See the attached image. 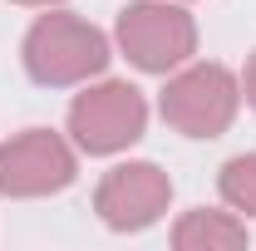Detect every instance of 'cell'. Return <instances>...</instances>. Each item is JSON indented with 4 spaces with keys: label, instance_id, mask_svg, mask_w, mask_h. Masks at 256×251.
<instances>
[{
    "label": "cell",
    "instance_id": "4",
    "mask_svg": "<svg viewBox=\"0 0 256 251\" xmlns=\"http://www.w3.org/2000/svg\"><path fill=\"white\" fill-rule=\"evenodd\" d=\"M124 44H128V54L143 64V69H168L172 60L188 54L192 25L178 10L138 5V10H124Z\"/></svg>",
    "mask_w": 256,
    "mask_h": 251
},
{
    "label": "cell",
    "instance_id": "2",
    "mask_svg": "<svg viewBox=\"0 0 256 251\" xmlns=\"http://www.w3.org/2000/svg\"><path fill=\"white\" fill-rule=\"evenodd\" d=\"M138 128H143V98L128 84H108V89L74 104V133L89 153H108L118 143H133Z\"/></svg>",
    "mask_w": 256,
    "mask_h": 251
},
{
    "label": "cell",
    "instance_id": "9",
    "mask_svg": "<svg viewBox=\"0 0 256 251\" xmlns=\"http://www.w3.org/2000/svg\"><path fill=\"white\" fill-rule=\"evenodd\" d=\"M252 104H256V64H252Z\"/></svg>",
    "mask_w": 256,
    "mask_h": 251
},
{
    "label": "cell",
    "instance_id": "6",
    "mask_svg": "<svg viewBox=\"0 0 256 251\" xmlns=\"http://www.w3.org/2000/svg\"><path fill=\"white\" fill-rule=\"evenodd\" d=\"M162 188L158 168H118L108 182H104V197H98V207H104V217L114 222V226H148V222L158 217Z\"/></svg>",
    "mask_w": 256,
    "mask_h": 251
},
{
    "label": "cell",
    "instance_id": "1",
    "mask_svg": "<svg viewBox=\"0 0 256 251\" xmlns=\"http://www.w3.org/2000/svg\"><path fill=\"white\" fill-rule=\"evenodd\" d=\"M108 60L104 54V40L94 30H84V25H74V20H64V15H50V20H40L30 34V69L34 79H74V74H84V69H98V64Z\"/></svg>",
    "mask_w": 256,
    "mask_h": 251
},
{
    "label": "cell",
    "instance_id": "7",
    "mask_svg": "<svg viewBox=\"0 0 256 251\" xmlns=\"http://www.w3.org/2000/svg\"><path fill=\"white\" fill-rule=\"evenodd\" d=\"M222 188H226V197H232L236 207L256 212V158H236V162L226 168Z\"/></svg>",
    "mask_w": 256,
    "mask_h": 251
},
{
    "label": "cell",
    "instance_id": "5",
    "mask_svg": "<svg viewBox=\"0 0 256 251\" xmlns=\"http://www.w3.org/2000/svg\"><path fill=\"white\" fill-rule=\"evenodd\" d=\"M69 158L50 133H30L0 153V188L5 192H44L69 182Z\"/></svg>",
    "mask_w": 256,
    "mask_h": 251
},
{
    "label": "cell",
    "instance_id": "8",
    "mask_svg": "<svg viewBox=\"0 0 256 251\" xmlns=\"http://www.w3.org/2000/svg\"><path fill=\"white\" fill-rule=\"evenodd\" d=\"M197 232H202V222L192 217L188 226H182V232H178V242H188V236H197ZM207 236H222V242H236V236H242V232H236V226H207Z\"/></svg>",
    "mask_w": 256,
    "mask_h": 251
},
{
    "label": "cell",
    "instance_id": "3",
    "mask_svg": "<svg viewBox=\"0 0 256 251\" xmlns=\"http://www.w3.org/2000/svg\"><path fill=\"white\" fill-rule=\"evenodd\" d=\"M162 114L182 124L192 138H212L232 118V79L222 69H197L172 84V94L162 98Z\"/></svg>",
    "mask_w": 256,
    "mask_h": 251
}]
</instances>
